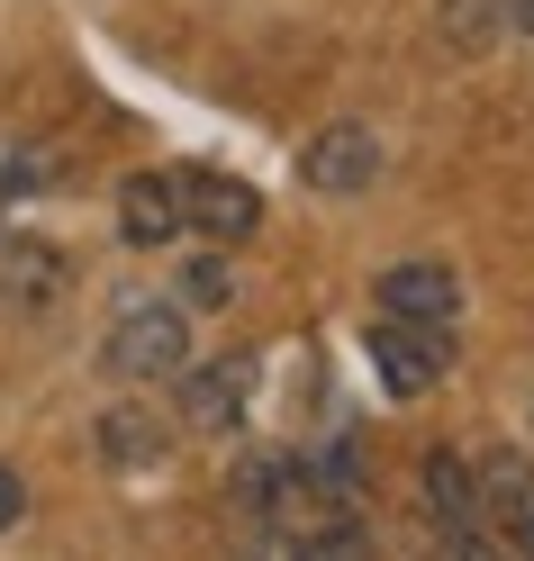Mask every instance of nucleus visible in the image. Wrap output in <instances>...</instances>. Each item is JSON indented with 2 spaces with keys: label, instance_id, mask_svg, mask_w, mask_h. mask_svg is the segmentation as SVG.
<instances>
[{
  "label": "nucleus",
  "instance_id": "8",
  "mask_svg": "<svg viewBox=\"0 0 534 561\" xmlns=\"http://www.w3.org/2000/svg\"><path fill=\"white\" fill-rule=\"evenodd\" d=\"M100 462L110 471H127V480H146V471H163L172 462V408H155V399H118V408H100Z\"/></svg>",
  "mask_w": 534,
  "mask_h": 561
},
{
  "label": "nucleus",
  "instance_id": "15",
  "mask_svg": "<svg viewBox=\"0 0 534 561\" xmlns=\"http://www.w3.org/2000/svg\"><path fill=\"white\" fill-rule=\"evenodd\" d=\"M508 27H516V37L534 46V0H508Z\"/></svg>",
  "mask_w": 534,
  "mask_h": 561
},
{
  "label": "nucleus",
  "instance_id": "9",
  "mask_svg": "<svg viewBox=\"0 0 534 561\" xmlns=\"http://www.w3.org/2000/svg\"><path fill=\"white\" fill-rule=\"evenodd\" d=\"M182 218L200 244H245L263 227V199L254 182H236V172H182Z\"/></svg>",
  "mask_w": 534,
  "mask_h": 561
},
{
  "label": "nucleus",
  "instance_id": "3",
  "mask_svg": "<svg viewBox=\"0 0 534 561\" xmlns=\"http://www.w3.org/2000/svg\"><path fill=\"white\" fill-rule=\"evenodd\" d=\"M254 390H263V354H218V363H182L172 371V416L191 435H236L254 416Z\"/></svg>",
  "mask_w": 534,
  "mask_h": 561
},
{
  "label": "nucleus",
  "instance_id": "11",
  "mask_svg": "<svg viewBox=\"0 0 534 561\" xmlns=\"http://www.w3.org/2000/svg\"><path fill=\"white\" fill-rule=\"evenodd\" d=\"M64 254L55 244H27V236H10L0 244V308H10V318H46V308L64 299Z\"/></svg>",
  "mask_w": 534,
  "mask_h": 561
},
{
  "label": "nucleus",
  "instance_id": "5",
  "mask_svg": "<svg viewBox=\"0 0 534 561\" xmlns=\"http://www.w3.org/2000/svg\"><path fill=\"white\" fill-rule=\"evenodd\" d=\"M363 354H372V380H380L389 399H425V390H435V380L453 371V327H425V318H380V308H372Z\"/></svg>",
  "mask_w": 534,
  "mask_h": 561
},
{
  "label": "nucleus",
  "instance_id": "10",
  "mask_svg": "<svg viewBox=\"0 0 534 561\" xmlns=\"http://www.w3.org/2000/svg\"><path fill=\"white\" fill-rule=\"evenodd\" d=\"M118 236L136 254H163V244H182L191 218H182V172H127L118 182Z\"/></svg>",
  "mask_w": 534,
  "mask_h": 561
},
{
  "label": "nucleus",
  "instance_id": "7",
  "mask_svg": "<svg viewBox=\"0 0 534 561\" xmlns=\"http://www.w3.org/2000/svg\"><path fill=\"white\" fill-rule=\"evenodd\" d=\"M462 263H444V254H408V263H389L380 280H372V308L380 318H425V327H453L462 318Z\"/></svg>",
  "mask_w": 534,
  "mask_h": 561
},
{
  "label": "nucleus",
  "instance_id": "4",
  "mask_svg": "<svg viewBox=\"0 0 534 561\" xmlns=\"http://www.w3.org/2000/svg\"><path fill=\"white\" fill-rule=\"evenodd\" d=\"M417 499H425V516L453 535V552H471V561H489L498 552V525H489V489H480V471H471V453H425L417 462Z\"/></svg>",
  "mask_w": 534,
  "mask_h": 561
},
{
  "label": "nucleus",
  "instance_id": "12",
  "mask_svg": "<svg viewBox=\"0 0 534 561\" xmlns=\"http://www.w3.org/2000/svg\"><path fill=\"white\" fill-rule=\"evenodd\" d=\"M480 489H489V525H498V543L534 552V471L498 453V462H480Z\"/></svg>",
  "mask_w": 534,
  "mask_h": 561
},
{
  "label": "nucleus",
  "instance_id": "13",
  "mask_svg": "<svg viewBox=\"0 0 534 561\" xmlns=\"http://www.w3.org/2000/svg\"><path fill=\"white\" fill-rule=\"evenodd\" d=\"M182 308H236V272H227V244L182 263Z\"/></svg>",
  "mask_w": 534,
  "mask_h": 561
},
{
  "label": "nucleus",
  "instance_id": "6",
  "mask_svg": "<svg viewBox=\"0 0 534 561\" xmlns=\"http://www.w3.org/2000/svg\"><path fill=\"white\" fill-rule=\"evenodd\" d=\"M380 182V136L363 127V118H327L299 146V191H317V199H363Z\"/></svg>",
  "mask_w": 534,
  "mask_h": 561
},
{
  "label": "nucleus",
  "instance_id": "14",
  "mask_svg": "<svg viewBox=\"0 0 534 561\" xmlns=\"http://www.w3.org/2000/svg\"><path fill=\"white\" fill-rule=\"evenodd\" d=\"M27 516V480L10 471V462H0V535H10V525Z\"/></svg>",
  "mask_w": 534,
  "mask_h": 561
},
{
  "label": "nucleus",
  "instance_id": "1",
  "mask_svg": "<svg viewBox=\"0 0 534 561\" xmlns=\"http://www.w3.org/2000/svg\"><path fill=\"white\" fill-rule=\"evenodd\" d=\"M227 499L245 507V525L272 543V552H317V561H344L363 543V499H344V489L317 480L308 453H254Z\"/></svg>",
  "mask_w": 534,
  "mask_h": 561
},
{
  "label": "nucleus",
  "instance_id": "2",
  "mask_svg": "<svg viewBox=\"0 0 534 561\" xmlns=\"http://www.w3.org/2000/svg\"><path fill=\"white\" fill-rule=\"evenodd\" d=\"M100 363H110L118 380H136V390H155V380H172L191 363V308L172 290H127L110 308V344H100Z\"/></svg>",
  "mask_w": 534,
  "mask_h": 561
}]
</instances>
